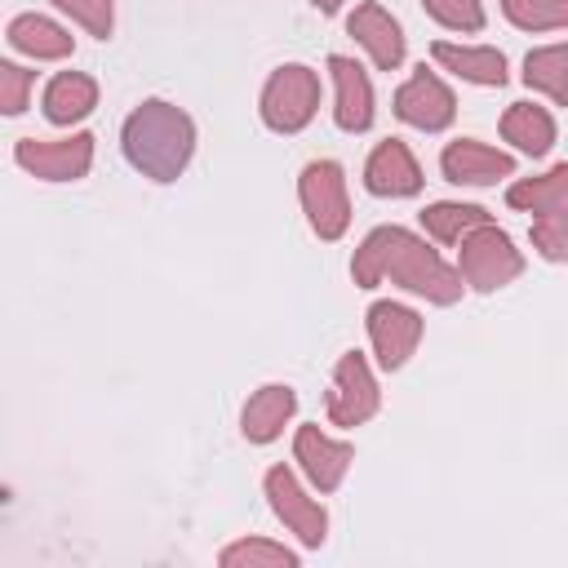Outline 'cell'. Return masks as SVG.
Masks as SVG:
<instances>
[{
	"label": "cell",
	"mask_w": 568,
	"mask_h": 568,
	"mask_svg": "<svg viewBox=\"0 0 568 568\" xmlns=\"http://www.w3.org/2000/svg\"><path fill=\"white\" fill-rule=\"evenodd\" d=\"M351 275L359 288H377L382 280H390L435 306H453L462 297V271H453L422 235H413L404 226L368 231L351 257Z\"/></svg>",
	"instance_id": "6da1fadb"
},
{
	"label": "cell",
	"mask_w": 568,
	"mask_h": 568,
	"mask_svg": "<svg viewBox=\"0 0 568 568\" xmlns=\"http://www.w3.org/2000/svg\"><path fill=\"white\" fill-rule=\"evenodd\" d=\"M120 146H124V160L142 178L173 182L195 155V124L182 106H173L164 98H146L142 106L129 111V120L120 129Z\"/></svg>",
	"instance_id": "7a4b0ae2"
},
{
	"label": "cell",
	"mask_w": 568,
	"mask_h": 568,
	"mask_svg": "<svg viewBox=\"0 0 568 568\" xmlns=\"http://www.w3.org/2000/svg\"><path fill=\"white\" fill-rule=\"evenodd\" d=\"M506 204L532 213V248L546 262H568V164H555L537 178H519L506 191Z\"/></svg>",
	"instance_id": "3957f363"
},
{
	"label": "cell",
	"mask_w": 568,
	"mask_h": 568,
	"mask_svg": "<svg viewBox=\"0 0 568 568\" xmlns=\"http://www.w3.org/2000/svg\"><path fill=\"white\" fill-rule=\"evenodd\" d=\"M457 271L470 288L493 293V288H506L510 280H519L524 253L515 248V240L501 226L484 222V226H475L457 240Z\"/></svg>",
	"instance_id": "277c9868"
},
{
	"label": "cell",
	"mask_w": 568,
	"mask_h": 568,
	"mask_svg": "<svg viewBox=\"0 0 568 568\" xmlns=\"http://www.w3.org/2000/svg\"><path fill=\"white\" fill-rule=\"evenodd\" d=\"M297 195L306 209V222L320 240H342L351 226V200H346V173L337 160H311L297 178Z\"/></svg>",
	"instance_id": "5b68a950"
},
{
	"label": "cell",
	"mask_w": 568,
	"mask_h": 568,
	"mask_svg": "<svg viewBox=\"0 0 568 568\" xmlns=\"http://www.w3.org/2000/svg\"><path fill=\"white\" fill-rule=\"evenodd\" d=\"M320 106V75L302 62H288L280 71H271L266 89H262V120L275 133H302L311 124Z\"/></svg>",
	"instance_id": "8992f818"
},
{
	"label": "cell",
	"mask_w": 568,
	"mask_h": 568,
	"mask_svg": "<svg viewBox=\"0 0 568 568\" xmlns=\"http://www.w3.org/2000/svg\"><path fill=\"white\" fill-rule=\"evenodd\" d=\"M377 404H382V390H377V377H373L368 359L359 351H346L333 368V386H328V399H324L328 422L333 426H359L377 413Z\"/></svg>",
	"instance_id": "52a82bcc"
},
{
	"label": "cell",
	"mask_w": 568,
	"mask_h": 568,
	"mask_svg": "<svg viewBox=\"0 0 568 568\" xmlns=\"http://www.w3.org/2000/svg\"><path fill=\"white\" fill-rule=\"evenodd\" d=\"M13 160L44 178V182H75L89 173L93 164V133H71V138H58V142H40V138H18L13 146Z\"/></svg>",
	"instance_id": "ba28073f"
},
{
	"label": "cell",
	"mask_w": 568,
	"mask_h": 568,
	"mask_svg": "<svg viewBox=\"0 0 568 568\" xmlns=\"http://www.w3.org/2000/svg\"><path fill=\"white\" fill-rule=\"evenodd\" d=\"M266 497H271V510L280 515V524L302 541V546H324L328 537V515L315 497L302 493L297 475L288 466H271L266 470Z\"/></svg>",
	"instance_id": "9c48e42d"
},
{
	"label": "cell",
	"mask_w": 568,
	"mask_h": 568,
	"mask_svg": "<svg viewBox=\"0 0 568 568\" xmlns=\"http://www.w3.org/2000/svg\"><path fill=\"white\" fill-rule=\"evenodd\" d=\"M395 115H399L404 124L422 129V133H439V129L453 124L457 98H453V89H448L435 71L417 67V71L399 84V93H395Z\"/></svg>",
	"instance_id": "30bf717a"
},
{
	"label": "cell",
	"mask_w": 568,
	"mask_h": 568,
	"mask_svg": "<svg viewBox=\"0 0 568 568\" xmlns=\"http://www.w3.org/2000/svg\"><path fill=\"white\" fill-rule=\"evenodd\" d=\"M368 342L382 368H404L422 342V315L404 302H373L368 306Z\"/></svg>",
	"instance_id": "8fae6325"
},
{
	"label": "cell",
	"mask_w": 568,
	"mask_h": 568,
	"mask_svg": "<svg viewBox=\"0 0 568 568\" xmlns=\"http://www.w3.org/2000/svg\"><path fill=\"white\" fill-rule=\"evenodd\" d=\"M439 169L457 186H488V182L515 178V155H506L488 142H475V138H457L439 151Z\"/></svg>",
	"instance_id": "7c38bea8"
},
{
	"label": "cell",
	"mask_w": 568,
	"mask_h": 568,
	"mask_svg": "<svg viewBox=\"0 0 568 568\" xmlns=\"http://www.w3.org/2000/svg\"><path fill=\"white\" fill-rule=\"evenodd\" d=\"M364 186L382 200H404V195H417L422 191V169L408 151V142L399 138H386L373 146L368 164H364Z\"/></svg>",
	"instance_id": "4fadbf2b"
},
{
	"label": "cell",
	"mask_w": 568,
	"mask_h": 568,
	"mask_svg": "<svg viewBox=\"0 0 568 568\" xmlns=\"http://www.w3.org/2000/svg\"><path fill=\"white\" fill-rule=\"evenodd\" d=\"M293 457H297V466L306 470V479H311L320 493H333V488L346 479L355 453H351V444L328 439L320 426H302L297 439H293Z\"/></svg>",
	"instance_id": "5bb4252c"
},
{
	"label": "cell",
	"mask_w": 568,
	"mask_h": 568,
	"mask_svg": "<svg viewBox=\"0 0 568 568\" xmlns=\"http://www.w3.org/2000/svg\"><path fill=\"white\" fill-rule=\"evenodd\" d=\"M346 31L364 44V53L373 58V67L377 71H395L399 62H404V31H399V22L382 9V4H359L351 18H346Z\"/></svg>",
	"instance_id": "9a60e30c"
},
{
	"label": "cell",
	"mask_w": 568,
	"mask_h": 568,
	"mask_svg": "<svg viewBox=\"0 0 568 568\" xmlns=\"http://www.w3.org/2000/svg\"><path fill=\"white\" fill-rule=\"evenodd\" d=\"M328 71H333V84H337V106H333L337 129L364 133L373 124V84H368L364 67L351 62V58H342V53H333L328 58Z\"/></svg>",
	"instance_id": "2e32d148"
},
{
	"label": "cell",
	"mask_w": 568,
	"mask_h": 568,
	"mask_svg": "<svg viewBox=\"0 0 568 568\" xmlns=\"http://www.w3.org/2000/svg\"><path fill=\"white\" fill-rule=\"evenodd\" d=\"M430 58H435L444 71L470 80V84H484V89H501V84H506V58H501V49L435 40V44H430Z\"/></svg>",
	"instance_id": "e0dca14e"
},
{
	"label": "cell",
	"mask_w": 568,
	"mask_h": 568,
	"mask_svg": "<svg viewBox=\"0 0 568 568\" xmlns=\"http://www.w3.org/2000/svg\"><path fill=\"white\" fill-rule=\"evenodd\" d=\"M293 408H297V395H293V386H284V382H271V386L253 390L248 404H244V413H240L244 439H248V444H271V439L284 430V422L293 417Z\"/></svg>",
	"instance_id": "ac0fdd59"
},
{
	"label": "cell",
	"mask_w": 568,
	"mask_h": 568,
	"mask_svg": "<svg viewBox=\"0 0 568 568\" xmlns=\"http://www.w3.org/2000/svg\"><path fill=\"white\" fill-rule=\"evenodd\" d=\"M98 106V84L84 71H62L44 84V115L53 124H80Z\"/></svg>",
	"instance_id": "d6986e66"
},
{
	"label": "cell",
	"mask_w": 568,
	"mask_h": 568,
	"mask_svg": "<svg viewBox=\"0 0 568 568\" xmlns=\"http://www.w3.org/2000/svg\"><path fill=\"white\" fill-rule=\"evenodd\" d=\"M4 40L18 49V53H31V58H67L71 53V31H62L53 18L44 13H18L4 31Z\"/></svg>",
	"instance_id": "ffe728a7"
},
{
	"label": "cell",
	"mask_w": 568,
	"mask_h": 568,
	"mask_svg": "<svg viewBox=\"0 0 568 568\" xmlns=\"http://www.w3.org/2000/svg\"><path fill=\"white\" fill-rule=\"evenodd\" d=\"M501 138L515 142L524 155H546L555 146V120L546 106L532 102H510L501 115Z\"/></svg>",
	"instance_id": "44dd1931"
},
{
	"label": "cell",
	"mask_w": 568,
	"mask_h": 568,
	"mask_svg": "<svg viewBox=\"0 0 568 568\" xmlns=\"http://www.w3.org/2000/svg\"><path fill=\"white\" fill-rule=\"evenodd\" d=\"M524 84L546 93L555 106H568V40L564 44H546L532 49L524 58Z\"/></svg>",
	"instance_id": "7402d4cb"
},
{
	"label": "cell",
	"mask_w": 568,
	"mask_h": 568,
	"mask_svg": "<svg viewBox=\"0 0 568 568\" xmlns=\"http://www.w3.org/2000/svg\"><path fill=\"white\" fill-rule=\"evenodd\" d=\"M484 222H493V217H488L479 204H453V200H439V204L422 209V226H426V235L439 240V244H457L466 231H475V226H484Z\"/></svg>",
	"instance_id": "603a6c76"
},
{
	"label": "cell",
	"mask_w": 568,
	"mask_h": 568,
	"mask_svg": "<svg viewBox=\"0 0 568 568\" xmlns=\"http://www.w3.org/2000/svg\"><path fill=\"white\" fill-rule=\"evenodd\" d=\"M222 568H297V550L280 546V541H262V537H248V541H235L217 555Z\"/></svg>",
	"instance_id": "cb8c5ba5"
},
{
	"label": "cell",
	"mask_w": 568,
	"mask_h": 568,
	"mask_svg": "<svg viewBox=\"0 0 568 568\" xmlns=\"http://www.w3.org/2000/svg\"><path fill=\"white\" fill-rule=\"evenodd\" d=\"M501 13L519 31H555V27H568V0H501Z\"/></svg>",
	"instance_id": "d4e9b609"
},
{
	"label": "cell",
	"mask_w": 568,
	"mask_h": 568,
	"mask_svg": "<svg viewBox=\"0 0 568 568\" xmlns=\"http://www.w3.org/2000/svg\"><path fill=\"white\" fill-rule=\"evenodd\" d=\"M422 4L448 31H484V4L479 0H422Z\"/></svg>",
	"instance_id": "484cf974"
},
{
	"label": "cell",
	"mask_w": 568,
	"mask_h": 568,
	"mask_svg": "<svg viewBox=\"0 0 568 568\" xmlns=\"http://www.w3.org/2000/svg\"><path fill=\"white\" fill-rule=\"evenodd\" d=\"M62 13H71L89 36H98V40H106L111 36V27H115V4L111 0H53Z\"/></svg>",
	"instance_id": "4316f807"
},
{
	"label": "cell",
	"mask_w": 568,
	"mask_h": 568,
	"mask_svg": "<svg viewBox=\"0 0 568 568\" xmlns=\"http://www.w3.org/2000/svg\"><path fill=\"white\" fill-rule=\"evenodd\" d=\"M31 84H36L31 71H22L18 62H0V106H4V115H18L27 106Z\"/></svg>",
	"instance_id": "83f0119b"
},
{
	"label": "cell",
	"mask_w": 568,
	"mask_h": 568,
	"mask_svg": "<svg viewBox=\"0 0 568 568\" xmlns=\"http://www.w3.org/2000/svg\"><path fill=\"white\" fill-rule=\"evenodd\" d=\"M311 4H315L320 13H337V9H342V0H311Z\"/></svg>",
	"instance_id": "f1b7e54d"
}]
</instances>
